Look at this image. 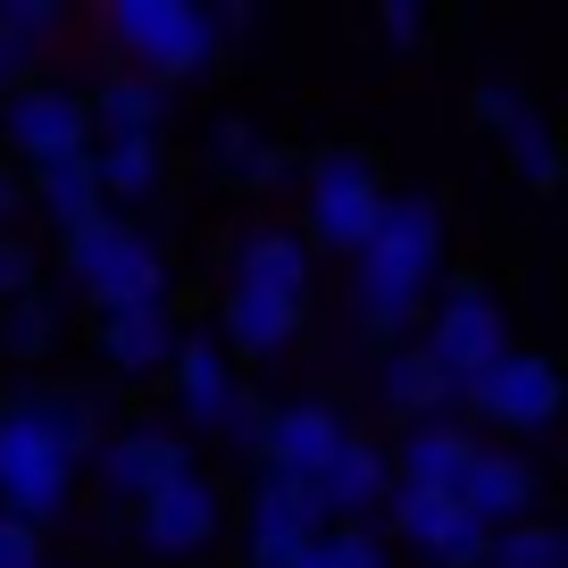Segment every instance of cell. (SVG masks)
<instances>
[{"label": "cell", "mask_w": 568, "mask_h": 568, "mask_svg": "<svg viewBox=\"0 0 568 568\" xmlns=\"http://www.w3.org/2000/svg\"><path fill=\"white\" fill-rule=\"evenodd\" d=\"M477 568H568V535L560 527H535V518H518V527L485 535V560Z\"/></svg>", "instance_id": "27"}, {"label": "cell", "mask_w": 568, "mask_h": 568, "mask_svg": "<svg viewBox=\"0 0 568 568\" xmlns=\"http://www.w3.org/2000/svg\"><path fill=\"white\" fill-rule=\"evenodd\" d=\"M0 568H42V535L18 527V518H0Z\"/></svg>", "instance_id": "34"}, {"label": "cell", "mask_w": 568, "mask_h": 568, "mask_svg": "<svg viewBox=\"0 0 568 568\" xmlns=\"http://www.w3.org/2000/svg\"><path fill=\"white\" fill-rule=\"evenodd\" d=\"M385 527L402 535L426 568H477L485 560V527L452 494H409V485H393L385 494Z\"/></svg>", "instance_id": "11"}, {"label": "cell", "mask_w": 568, "mask_h": 568, "mask_svg": "<svg viewBox=\"0 0 568 568\" xmlns=\"http://www.w3.org/2000/svg\"><path fill=\"white\" fill-rule=\"evenodd\" d=\"M376 34H385V42H402V51H409V42L426 34V9H409V0H385V9H376Z\"/></svg>", "instance_id": "35"}, {"label": "cell", "mask_w": 568, "mask_h": 568, "mask_svg": "<svg viewBox=\"0 0 568 568\" xmlns=\"http://www.w3.org/2000/svg\"><path fill=\"white\" fill-rule=\"evenodd\" d=\"M352 426L335 418V402L318 393H293V402H267V435H260V477H293V485H318V468L335 460V444Z\"/></svg>", "instance_id": "10"}, {"label": "cell", "mask_w": 568, "mask_h": 568, "mask_svg": "<svg viewBox=\"0 0 568 568\" xmlns=\"http://www.w3.org/2000/svg\"><path fill=\"white\" fill-rule=\"evenodd\" d=\"M101 494L109 501H125V510H142V501L160 494L168 477H184V468H193V444H184V435H168V426H125V435H101Z\"/></svg>", "instance_id": "12"}, {"label": "cell", "mask_w": 568, "mask_h": 568, "mask_svg": "<svg viewBox=\"0 0 568 568\" xmlns=\"http://www.w3.org/2000/svg\"><path fill=\"white\" fill-rule=\"evenodd\" d=\"M59 267H68V284L101 310V318H109V310L168 302V251H160V234L125 226V217H109V210L59 234Z\"/></svg>", "instance_id": "4"}, {"label": "cell", "mask_w": 568, "mask_h": 568, "mask_svg": "<svg viewBox=\"0 0 568 568\" xmlns=\"http://www.w3.org/2000/svg\"><path fill=\"white\" fill-rule=\"evenodd\" d=\"M418 326H426L418 352L435 359V376H444L452 393L477 385V376L494 368L501 352H510V318H501L494 284H477V276H452V284H444V302H435V318H418Z\"/></svg>", "instance_id": "6"}, {"label": "cell", "mask_w": 568, "mask_h": 568, "mask_svg": "<svg viewBox=\"0 0 568 568\" xmlns=\"http://www.w3.org/2000/svg\"><path fill=\"white\" fill-rule=\"evenodd\" d=\"M59 26H68V9H59V0H0V42H9V51H26V59H34Z\"/></svg>", "instance_id": "30"}, {"label": "cell", "mask_w": 568, "mask_h": 568, "mask_svg": "<svg viewBox=\"0 0 568 568\" xmlns=\"http://www.w3.org/2000/svg\"><path fill=\"white\" fill-rule=\"evenodd\" d=\"M226 359H284L293 335H302V302H276V293H251V284H226V310H217Z\"/></svg>", "instance_id": "18"}, {"label": "cell", "mask_w": 568, "mask_h": 568, "mask_svg": "<svg viewBox=\"0 0 568 568\" xmlns=\"http://www.w3.org/2000/svg\"><path fill=\"white\" fill-rule=\"evenodd\" d=\"M176 343H184V326H176V310H168V302L109 310V318H101V359L118 376H160L168 359H176Z\"/></svg>", "instance_id": "19"}, {"label": "cell", "mask_w": 568, "mask_h": 568, "mask_svg": "<svg viewBox=\"0 0 568 568\" xmlns=\"http://www.w3.org/2000/svg\"><path fill=\"white\" fill-rule=\"evenodd\" d=\"M0 151L26 168H51V160H75V151H92V125H84V92L68 84H18L9 101H0Z\"/></svg>", "instance_id": "8"}, {"label": "cell", "mask_w": 568, "mask_h": 568, "mask_svg": "<svg viewBox=\"0 0 568 568\" xmlns=\"http://www.w3.org/2000/svg\"><path fill=\"white\" fill-rule=\"evenodd\" d=\"M468 109H477V125H494L501 142H510V134H518L527 118H544V109L527 101V84H518V75H485V84L468 92Z\"/></svg>", "instance_id": "29"}, {"label": "cell", "mask_w": 568, "mask_h": 568, "mask_svg": "<svg viewBox=\"0 0 568 568\" xmlns=\"http://www.w3.org/2000/svg\"><path fill=\"white\" fill-rule=\"evenodd\" d=\"M84 125H101V142H160L168 92L142 84V75H125V68H109L101 84L84 92Z\"/></svg>", "instance_id": "21"}, {"label": "cell", "mask_w": 568, "mask_h": 568, "mask_svg": "<svg viewBox=\"0 0 568 568\" xmlns=\"http://www.w3.org/2000/svg\"><path fill=\"white\" fill-rule=\"evenodd\" d=\"M168 376H176V409H184V426H226V409H234V359L217 352L210 335H184L176 343V359H168Z\"/></svg>", "instance_id": "20"}, {"label": "cell", "mask_w": 568, "mask_h": 568, "mask_svg": "<svg viewBox=\"0 0 568 568\" xmlns=\"http://www.w3.org/2000/svg\"><path fill=\"white\" fill-rule=\"evenodd\" d=\"M59 343V310L42 302V293H26V302L0 310V359H42Z\"/></svg>", "instance_id": "28"}, {"label": "cell", "mask_w": 568, "mask_h": 568, "mask_svg": "<svg viewBox=\"0 0 568 568\" xmlns=\"http://www.w3.org/2000/svg\"><path fill=\"white\" fill-rule=\"evenodd\" d=\"M226 260H234V284H251V293H276V302H302V310H310L318 260H310V243H302L293 226H260V234H243Z\"/></svg>", "instance_id": "17"}, {"label": "cell", "mask_w": 568, "mask_h": 568, "mask_svg": "<svg viewBox=\"0 0 568 568\" xmlns=\"http://www.w3.org/2000/svg\"><path fill=\"white\" fill-rule=\"evenodd\" d=\"M92 26L109 34V51H118L125 75H142V84H160V92L201 84V75L217 68V51H226L201 0H109Z\"/></svg>", "instance_id": "3"}, {"label": "cell", "mask_w": 568, "mask_h": 568, "mask_svg": "<svg viewBox=\"0 0 568 568\" xmlns=\"http://www.w3.org/2000/svg\"><path fill=\"white\" fill-rule=\"evenodd\" d=\"M385 193H393V184H385V168H376L368 151H352V142L318 151V160H310V184H302V217H310L302 243L310 251H343V260H352V251L368 243Z\"/></svg>", "instance_id": "5"}, {"label": "cell", "mask_w": 568, "mask_h": 568, "mask_svg": "<svg viewBox=\"0 0 568 568\" xmlns=\"http://www.w3.org/2000/svg\"><path fill=\"white\" fill-rule=\"evenodd\" d=\"M385 460H393V485H409V494H460L468 460H477V435L460 418H418V426H402V444Z\"/></svg>", "instance_id": "16"}, {"label": "cell", "mask_w": 568, "mask_h": 568, "mask_svg": "<svg viewBox=\"0 0 568 568\" xmlns=\"http://www.w3.org/2000/svg\"><path fill=\"white\" fill-rule=\"evenodd\" d=\"M444 276V201L435 193H385L368 243L352 251V302L368 335H402L426 318V293Z\"/></svg>", "instance_id": "2"}, {"label": "cell", "mask_w": 568, "mask_h": 568, "mask_svg": "<svg viewBox=\"0 0 568 568\" xmlns=\"http://www.w3.org/2000/svg\"><path fill=\"white\" fill-rule=\"evenodd\" d=\"M26 201H34V210L51 217L59 234H68V226H84V217H101L92 151H75V160H51V168H26Z\"/></svg>", "instance_id": "24"}, {"label": "cell", "mask_w": 568, "mask_h": 568, "mask_svg": "<svg viewBox=\"0 0 568 568\" xmlns=\"http://www.w3.org/2000/svg\"><path fill=\"white\" fill-rule=\"evenodd\" d=\"M535 494H544V477H535L527 452L477 444V460H468V477H460V494H452V501H460L485 535H501V527H518V518H535Z\"/></svg>", "instance_id": "13"}, {"label": "cell", "mask_w": 568, "mask_h": 568, "mask_svg": "<svg viewBox=\"0 0 568 568\" xmlns=\"http://www.w3.org/2000/svg\"><path fill=\"white\" fill-rule=\"evenodd\" d=\"M26 293H34V243L9 226V234H0V310L26 302Z\"/></svg>", "instance_id": "32"}, {"label": "cell", "mask_w": 568, "mask_h": 568, "mask_svg": "<svg viewBox=\"0 0 568 568\" xmlns=\"http://www.w3.org/2000/svg\"><path fill=\"white\" fill-rule=\"evenodd\" d=\"M217 435H234V444H243L251 452V460H260V435H267V402H260V393H234V409H226V426H217Z\"/></svg>", "instance_id": "33"}, {"label": "cell", "mask_w": 568, "mask_h": 568, "mask_svg": "<svg viewBox=\"0 0 568 568\" xmlns=\"http://www.w3.org/2000/svg\"><path fill=\"white\" fill-rule=\"evenodd\" d=\"M460 402L477 409L485 426H501V435H544V426L560 418V368H551L544 352H518L510 343L477 385H460Z\"/></svg>", "instance_id": "9"}, {"label": "cell", "mask_w": 568, "mask_h": 568, "mask_svg": "<svg viewBox=\"0 0 568 568\" xmlns=\"http://www.w3.org/2000/svg\"><path fill=\"white\" fill-rule=\"evenodd\" d=\"M210 176L243 184V193H267V184L293 176V160H284V151H276L251 118H217V125H210Z\"/></svg>", "instance_id": "23"}, {"label": "cell", "mask_w": 568, "mask_h": 568, "mask_svg": "<svg viewBox=\"0 0 568 568\" xmlns=\"http://www.w3.org/2000/svg\"><path fill=\"white\" fill-rule=\"evenodd\" d=\"M376 402H385L402 426H418V418H452L460 393L435 376V359H426L418 343H402V352H385V368H376Z\"/></svg>", "instance_id": "22"}, {"label": "cell", "mask_w": 568, "mask_h": 568, "mask_svg": "<svg viewBox=\"0 0 568 568\" xmlns=\"http://www.w3.org/2000/svg\"><path fill=\"white\" fill-rule=\"evenodd\" d=\"M101 444V418L75 385H26L0 402V518L51 527L75 501V468Z\"/></svg>", "instance_id": "1"}, {"label": "cell", "mask_w": 568, "mask_h": 568, "mask_svg": "<svg viewBox=\"0 0 568 568\" xmlns=\"http://www.w3.org/2000/svg\"><path fill=\"white\" fill-rule=\"evenodd\" d=\"M92 184H101V210L109 201H160L168 151L160 142H92Z\"/></svg>", "instance_id": "25"}, {"label": "cell", "mask_w": 568, "mask_h": 568, "mask_svg": "<svg viewBox=\"0 0 568 568\" xmlns=\"http://www.w3.org/2000/svg\"><path fill=\"white\" fill-rule=\"evenodd\" d=\"M226 535V494H217L201 468H184V477H168L160 494L134 510V544H142V560H201V551Z\"/></svg>", "instance_id": "7"}, {"label": "cell", "mask_w": 568, "mask_h": 568, "mask_svg": "<svg viewBox=\"0 0 568 568\" xmlns=\"http://www.w3.org/2000/svg\"><path fill=\"white\" fill-rule=\"evenodd\" d=\"M276 568H393V544H385V527H318Z\"/></svg>", "instance_id": "26"}, {"label": "cell", "mask_w": 568, "mask_h": 568, "mask_svg": "<svg viewBox=\"0 0 568 568\" xmlns=\"http://www.w3.org/2000/svg\"><path fill=\"white\" fill-rule=\"evenodd\" d=\"M318 527H326V510H318L310 485H293V477H260V485H251V501H243V551H251V568H276L284 551L310 544Z\"/></svg>", "instance_id": "15"}, {"label": "cell", "mask_w": 568, "mask_h": 568, "mask_svg": "<svg viewBox=\"0 0 568 568\" xmlns=\"http://www.w3.org/2000/svg\"><path fill=\"white\" fill-rule=\"evenodd\" d=\"M42 568H51V560H42Z\"/></svg>", "instance_id": "36"}, {"label": "cell", "mask_w": 568, "mask_h": 568, "mask_svg": "<svg viewBox=\"0 0 568 568\" xmlns=\"http://www.w3.org/2000/svg\"><path fill=\"white\" fill-rule=\"evenodd\" d=\"M510 160H518V176L535 184V193H551L560 184V134H551V118H527L510 134Z\"/></svg>", "instance_id": "31"}, {"label": "cell", "mask_w": 568, "mask_h": 568, "mask_svg": "<svg viewBox=\"0 0 568 568\" xmlns=\"http://www.w3.org/2000/svg\"><path fill=\"white\" fill-rule=\"evenodd\" d=\"M318 510H326V527H368V510H385V494H393V460H385V444L376 435H343L335 444V460L318 468Z\"/></svg>", "instance_id": "14"}]
</instances>
